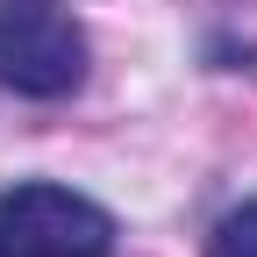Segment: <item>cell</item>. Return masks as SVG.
I'll use <instances>...</instances> for the list:
<instances>
[{"mask_svg":"<svg viewBox=\"0 0 257 257\" xmlns=\"http://www.w3.org/2000/svg\"><path fill=\"white\" fill-rule=\"evenodd\" d=\"M86 79V29L57 0H0V86L22 100H64Z\"/></svg>","mask_w":257,"mask_h":257,"instance_id":"obj_1","label":"cell"},{"mask_svg":"<svg viewBox=\"0 0 257 257\" xmlns=\"http://www.w3.org/2000/svg\"><path fill=\"white\" fill-rule=\"evenodd\" d=\"M0 257H114V214L72 186H8L0 193Z\"/></svg>","mask_w":257,"mask_h":257,"instance_id":"obj_2","label":"cell"},{"mask_svg":"<svg viewBox=\"0 0 257 257\" xmlns=\"http://www.w3.org/2000/svg\"><path fill=\"white\" fill-rule=\"evenodd\" d=\"M207 257H257V200H243V207H229V214L214 221Z\"/></svg>","mask_w":257,"mask_h":257,"instance_id":"obj_3","label":"cell"}]
</instances>
